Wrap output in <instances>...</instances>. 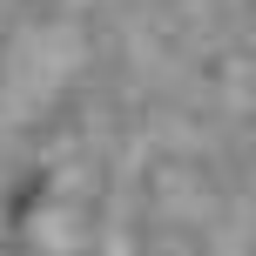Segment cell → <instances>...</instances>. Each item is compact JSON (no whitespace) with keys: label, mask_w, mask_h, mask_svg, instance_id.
<instances>
[]
</instances>
